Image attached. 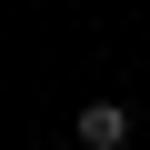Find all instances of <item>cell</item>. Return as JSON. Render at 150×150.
I'll list each match as a JSON object with an SVG mask.
<instances>
[{"label":"cell","instance_id":"obj_1","mask_svg":"<svg viewBox=\"0 0 150 150\" xmlns=\"http://www.w3.org/2000/svg\"><path fill=\"white\" fill-rule=\"evenodd\" d=\"M70 140H80V150H130V110H120V100H80Z\"/></svg>","mask_w":150,"mask_h":150},{"label":"cell","instance_id":"obj_2","mask_svg":"<svg viewBox=\"0 0 150 150\" xmlns=\"http://www.w3.org/2000/svg\"><path fill=\"white\" fill-rule=\"evenodd\" d=\"M40 150H80V140H40Z\"/></svg>","mask_w":150,"mask_h":150}]
</instances>
